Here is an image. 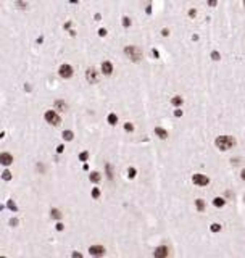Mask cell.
<instances>
[{"label": "cell", "mask_w": 245, "mask_h": 258, "mask_svg": "<svg viewBox=\"0 0 245 258\" xmlns=\"http://www.w3.org/2000/svg\"><path fill=\"white\" fill-rule=\"evenodd\" d=\"M215 144L219 150H229V149H232V147L235 145V139L231 137V136H219L218 139H216Z\"/></svg>", "instance_id": "obj_1"}, {"label": "cell", "mask_w": 245, "mask_h": 258, "mask_svg": "<svg viewBox=\"0 0 245 258\" xmlns=\"http://www.w3.org/2000/svg\"><path fill=\"white\" fill-rule=\"evenodd\" d=\"M124 53H126V57H128L131 61H139L140 58H142V52H140V49H139V47H134V45L126 47V49H124Z\"/></svg>", "instance_id": "obj_2"}, {"label": "cell", "mask_w": 245, "mask_h": 258, "mask_svg": "<svg viewBox=\"0 0 245 258\" xmlns=\"http://www.w3.org/2000/svg\"><path fill=\"white\" fill-rule=\"evenodd\" d=\"M45 120H47V123H50V124H53V126L60 124V121H61L60 116H58V113H55V112H47Z\"/></svg>", "instance_id": "obj_3"}, {"label": "cell", "mask_w": 245, "mask_h": 258, "mask_svg": "<svg viewBox=\"0 0 245 258\" xmlns=\"http://www.w3.org/2000/svg\"><path fill=\"white\" fill-rule=\"evenodd\" d=\"M58 73H60V76H61V78L69 79L71 76H73V68H71L69 65H61V66H60V69H58Z\"/></svg>", "instance_id": "obj_4"}, {"label": "cell", "mask_w": 245, "mask_h": 258, "mask_svg": "<svg viewBox=\"0 0 245 258\" xmlns=\"http://www.w3.org/2000/svg\"><path fill=\"white\" fill-rule=\"evenodd\" d=\"M192 179H193V184L197 186H208V182H210V179L207 176H203V174H195Z\"/></svg>", "instance_id": "obj_5"}, {"label": "cell", "mask_w": 245, "mask_h": 258, "mask_svg": "<svg viewBox=\"0 0 245 258\" xmlns=\"http://www.w3.org/2000/svg\"><path fill=\"white\" fill-rule=\"evenodd\" d=\"M89 253L94 257H102L105 253V248L102 247V245H92V247L89 248Z\"/></svg>", "instance_id": "obj_6"}, {"label": "cell", "mask_w": 245, "mask_h": 258, "mask_svg": "<svg viewBox=\"0 0 245 258\" xmlns=\"http://www.w3.org/2000/svg\"><path fill=\"white\" fill-rule=\"evenodd\" d=\"M168 253H169V250H168V247H165V245H161V247H158L155 250L156 258H165V257H168Z\"/></svg>", "instance_id": "obj_7"}, {"label": "cell", "mask_w": 245, "mask_h": 258, "mask_svg": "<svg viewBox=\"0 0 245 258\" xmlns=\"http://www.w3.org/2000/svg\"><path fill=\"white\" fill-rule=\"evenodd\" d=\"M102 73L106 74V76H110V74L113 73V65L110 61H103L102 63Z\"/></svg>", "instance_id": "obj_8"}, {"label": "cell", "mask_w": 245, "mask_h": 258, "mask_svg": "<svg viewBox=\"0 0 245 258\" xmlns=\"http://www.w3.org/2000/svg\"><path fill=\"white\" fill-rule=\"evenodd\" d=\"M11 161H13V157H11V155L10 153H2V155H0V163H2V165H5V166H8L10 163H11Z\"/></svg>", "instance_id": "obj_9"}, {"label": "cell", "mask_w": 245, "mask_h": 258, "mask_svg": "<svg viewBox=\"0 0 245 258\" xmlns=\"http://www.w3.org/2000/svg\"><path fill=\"white\" fill-rule=\"evenodd\" d=\"M86 76H87V81L89 82H97V71L94 68H89L87 73H86Z\"/></svg>", "instance_id": "obj_10"}, {"label": "cell", "mask_w": 245, "mask_h": 258, "mask_svg": "<svg viewBox=\"0 0 245 258\" xmlns=\"http://www.w3.org/2000/svg\"><path fill=\"white\" fill-rule=\"evenodd\" d=\"M155 134H156V136L160 137V139H166V137H168V132H166V131H165L163 128H155Z\"/></svg>", "instance_id": "obj_11"}, {"label": "cell", "mask_w": 245, "mask_h": 258, "mask_svg": "<svg viewBox=\"0 0 245 258\" xmlns=\"http://www.w3.org/2000/svg\"><path fill=\"white\" fill-rule=\"evenodd\" d=\"M213 205H215L216 208H221V206H224V198H221V197H216L215 200H213Z\"/></svg>", "instance_id": "obj_12"}, {"label": "cell", "mask_w": 245, "mask_h": 258, "mask_svg": "<svg viewBox=\"0 0 245 258\" xmlns=\"http://www.w3.org/2000/svg\"><path fill=\"white\" fill-rule=\"evenodd\" d=\"M171 103H173V105H174V106H181V105H182V97H179V95H176V97H173Z\"/></svg>", "instance_id": "obj_13"}, {"label": "cell", "mask_w": 245, "mask_h": 258, "mask_svg": "<svg viewBox=\"0 0 245 258\" xmlns=\"http://www.w3.org/2000/svg\"><path fill=\"white\" fill-rule=\"evenodd\" d=\"M195 205H197V208H199L200 211H203V210H205V202L200 200V198H199V200H195Z\"/></svg>", "instance_id": "obj_14"}, {"label": "cell", "mask_w": 245, "mask_h": 258, "mask_svg": "<svg viewBox=\"0 0 245 258\" xmlns=\"http://www.w3.org/2000/svg\"><path fill=\"white\" fill-rule=\"evenodd\" d=\"M90 181H92V182H100V174H98V173H92V174H90Z\"/></svg>", "instance_id": "obj_15"}, {"label": "cell", "mask_w": 245, "mask_h": 258, "mask_svg": "<svg viewBox=\"0 0 245 258\" xmlns=\"http://www.w3.org/2000/svg\"><path fill=\"white\" fill-rule=\"evenodd\" d=\"M108 123H110V124H116V123H118V116L111 113V115L108 116Z\"/></svg>", "instance_id": "obj_16"}, {"label": "cell", "mask_w": 245, "mask_h": 258, "mask_svg": "<svg viewBox=\"0 0 245 258\" xmlns=\"http://www.w3.org/2000/svg\"><path fill=\"white\" fill-rule=\"evenodd\" d=\"M63 137H65L66 140H71V139H73V132H69V131H66V132L63 134Z\"/></svg>", "instance_id": "obj_17"}, {"label": "cell", "mask_w": 245, "mask_h": 258, "mask_svg": "<svg viewBox=\"0 0 245 258\" xmlns=\"http://www.w3.org/2000/svg\"><path fill=\"white\" fill-rule=\"evenodd\" d=\"M211 231H213V232L221 231V226H219V224H213V226H211Z\"/></svg>", "instance_id": "obj_18"}, {"label": "cell", "mask_w": 245, "mask_h": 258, "mask_svg": "<svg viewBox=\"0 0 245 258\" xmlns=\"http://www.w3.org/2000/svg\"><path fill=\"white\" fill-rule=\"evenodd\" d=\"M124 129L128 131V132H131V131L134 129V126H132V124H129V123H126V124H124Z\"/></svg>", "instance_id": "obj_19"}, {"label": "cell", "mask_w": 245, "mask_h": 258, "mask_svg": "<svg viewBox=\"0 0 245 258\" xmlns=\"http://www.w3.org/2000/svg\"><path fill=\"white\" fill-rule=\"evenodd\" d=\"M123 24H124V27H129V24H131L129 18H124V19H123Z\"/></svg>", "instance_id": "obj_20"}, {"label": "cell", "mask_w": 245, "mask_h": 258, "mask_svg": "<svg viewBox=\"0 0 245 258\" xmlns=\"http://www.w3.org/2000/svg\"><path fill=\"white\" fill-rule=\"evenodd\" d=\"M10 177H11V174H10L8 171H5V173H3V179H10Z\"/></svg>", "instance_id": "obj_21"}, {"label": "cell", "mask_w": 245, "mask_h": 258, "mask_svg": "<svg viewBox=\"0 0 245 258\" xmlns=\"http://www.w3.org/2000/svg\"><path fill=\"white\" fill-rule=\"evenodd\" d=\"M195 15H197V11H195V10H190V11H189V16H190V18H193Z\"/></svg>", "instance_id": "obj_22"}, {"label": "cell", "mask_w": 245, "mask_h": 258, "mask_svg": "<svg viewBox=\"0 0 245 258\" xmlns=\"http://www.w3.org/2000/svg\"><path fill=\"white\" fill-rule=\"evenodd\" d=\"M92 195H94V197H98V195H100V192H98L97 189H94V190H92Z\"/></svg>", "instance_id": "obj_23"}, {"label": "cell", "mask_w": 245, "mask_h": 258, "mask_svg": "<svg viewBox=\"0 0 245 258\" xmlns=\"http://www.w3.org/2000/svg\"><path fill=\"white\" fill-rule=\"evenodd\" d=\"M81 160H87V153H86V152L81 153Z\"/></svg>", "instance_id": "obj_24"}, {"label": "cell", "mask_w": 245, "mask_h": 258, "mask_svg": "<svg viewBox=\"0 0 245 258\" xmlns=\"http://www.w3.org/2000/svg\"><path fill=\"white\" fill-rule=\"evenodd\" d=\"M176 118H179V116H182V112H181V110H176Z\"/></svg>", "instance_id": "obj_25"}, {"label": "cell", "mask_w": 245, "mask_h": 258, "mask_svg": "<svg viewBox=\"0 0 245 258\" xmlns=\"http://www.w3.org/2000/svg\"><path fill=\"white\" fill-rule=\"evenodd\" d=\"M52 215H53L55 218H60V213H58L57 210H53V211H52Z\"/></svg>", "instance_id": "obj_26"}, {"label": "cell", "mask_w": 245, "mask_h": 258, "mask_svg": "<svg viewBox=\"0 0 245 258\" xmlns=\"http://www.w3.org/2000/svg\"><path fill=\"white\" fill-rule=\"evenodd\" d=\"M240 177H242V179L245 181V168L242 169V173H240Z\"/></svg>", "instance_id": "obj_27"}, {"label": "cell", "mask_w": 245, "mask_h": 258, "mask_svg": "<svg viewBox=\"0 0 245 258\" xmlns=\"http://www.w3.org/2000/svg\"><path fill=\"white\" fill-rule=\"evenodd\" d=\"M208 3H210V5H213V7H215V5H216V0H208Z\"/></svg>", "instance_id": "obj_28"}, {"label": "cell", "mask_w": 245, "mask_h": 258, "mask_svg": "<svg viewBox=\"0 0 245 258\" xmlns=\"http://www.w3.org/2000/svg\"><path fill=\"white\" fill-rule=\"evenodd\" d=\"M134 174H136V171H134V169H131V171H129V176L134 177Z\"/></svg>", "instance_id": "obj_29"}, {"label": "cell", "mask_w": 245, "mask_h": 258, "mask_svg": "<svg viewBox=\"0 0 245 258\" xmlns=\"http://www.w3.org/2000/svg\"><path fill=\"white\" fill-rule=\"evenodd\" d=\"M244 3H245V0H244Z\"/></svg>", "instance_id": "obj_30"}]
</instances>
